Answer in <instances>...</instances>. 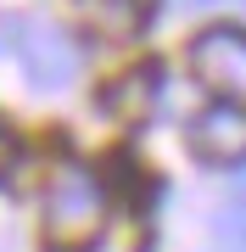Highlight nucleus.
Instances as JSON below:
<instances>
[{
    "mask_svg": "<svg viewBox=\"0 0 246 252\" xmlns=\"http://www.w3.org/2000/svg\"><path fill=\"white\" fill-rule=\"evenodd\" d=\"M39 235L45 252H90L107 235V180L84 162L51 168L39 196Z\"/></svg>",
    "mask_w": 246,
    "mask_h": 252,
    "instance_id": "obj_1",
    "label": "nucleus"
},
{
    "mask_svg": "<svg viewBox=\"0 0 246 252\" xmlns=\"http://www.w3.org/2000/svg\"><path fill=\"white\" fill-rule=\"evenodd\" d=\"M191 73L207 90H219L229 107H246V28H201V34L191 39Z\"/></svg>",
    "mask_w": 246,
    "mask_h": 252,
    "instance_id": "obj_2",
    "label": "nucleus"
},
{
    "mask_svg": "<svg viewBox=\"0 0 246 252\" xmlns=\"http://www.w3.org/2000/svg\"><path fill=\"white\" fill-rule=\"evenodd\" d=\"M17 62L23 73L34 79V90H62V84H73L79 73V45L62 34V28L51 23H17Z\"/></svg>",
    "mask_w": 246,
    "mask_h": 252,
    "instance_id": "obj_3",
    "label": "nucleus"
},
{
    "mask_svg": "<svg viewBox=\"0 0 246 252\" xmlns=\"http://www.w3.org/2000/svg\"><path fill=\"white\" fill-rule=\"evenodd\" d=\"M191 152L201 162H246V107H229V101H213L207 112L191 118Z\"/></svg>",
    "mask_w": 246,
    "mask_h": 252,
    "instance_id": "obj_4",
    "label": "nucleus"
},
{
    "mask_svg": "<svg viewBox=\"0 0 246 252\" xmlns=\"http://www.w3.org/2000/svg\"><path fill=\"white\" fill-rule=\"evenodd\" d=\"M101 107L112 118H123V124H140L151 107H157V67H129L118 79L107 84V95H101Z\"/></svg>",
    "mask_w": 246,
    "mask_h": 252,
    "instance_id": "obj_5",
    "label": "nucleus"
},
{
    "mask_svg": "<svg viewBox=\"0 0 246 252\" xmlns=\"http://www.w3.org/2000/svg\"><path fill=\"white\" fill-rule=\"evenodd\" d=\"M151 6L157 0H84V23H90L101 39H129V34L146 28Z\"/></svg>",
    "mask_w": 246,
    "mask_h": 252,
    "instance_id": "obj_6",
    "label": "nucleus"
},
{
    "mask_svg": "<svg viewBox=\"0 0 246 252\" xmlns=\"http://www.w3.org/2000/svg\"><path fill=\"white\" fill-rule=\"evenodd\" d=\"M219 241L229 252H246V207H229V213L219 219Z\"/></svg>",
    "mask_w": 246,
    "mask_h": 252,
    "instance_id": "obj_7",
    "label": "nucleus"
},
{
    "mask_svg": "<svg viewBox=\"0 0 246 252\" xmlns=\"http://www.w3.org/2000/svg\"><path fill=\"white\" fill-rule=\"evenodd\" d=\"M17 157H23V146H17V135H11V129H0V180H6L11 168H17Z\"/></svg>",
    "mask_w": 246,
    "mask_h": 252,
    "instance_id": "obj_8",
    "label": "nucleus"
}]
</instances>
